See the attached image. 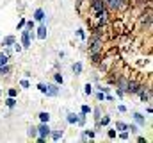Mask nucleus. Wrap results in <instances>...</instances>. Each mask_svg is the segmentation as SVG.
Wrapping results in <instances>:
<instances>
[{"label": "nucleus", "instance_id": "obj_1", "mask_svg": "<svg viewBox=\"0 0 153 143\" xmlns=\"http://www.w3.org/2000/svg\"><path fill=\"white\" fill-rule=\"evenodd\" d=\"M39 89L43 91V93H46V95H50V97H55L57 93H59V89H57V86L55 84H39Z\"/></svg>", "mask_w": 153, "mask_h": 143}, {"label": "nucleus", "instance_id": "obj_2", "mask_svg": "<svg viewBox=\"0 0 153 143\" xmlns=\"http://www.w3.org/2000/svg\"><path fill=\"white\" fill-rule=\"evenodd\" d=\"M105 9V0H93V11L95 13H100Z\"/></svg>", "mask_w": 153, "mask_h": 143}, {"label": "nucleus", "instance_id": "obj_3", "mask_svg": "<svg viewBox=\"0 0 153 143\" xmlns=\"http://www.w3.org/2000/svg\"><path fill=\"white\" fill-rule=\"evenodd\" d=\"M126 91H130V93H139L141 91V86L137 84V82H126Z\"/></svg>", "mask_w": 153, "mask_h": 143}, {"label": "nucleus", "instance_id": "obj_4", "mask_svg": "<svg viewBox=\"0 0 153 143\" xmlns=\"http://www.w3.org/2000/svg\"><path fill=\"white\" fill-rule=\"evenodd\" d=\"M37 132H39V138H46L48 134H50V129H48V125H41V127H39L37 129Z\"/></svg>", "mask_w": 153, "mask_h": 143}, {"label": "nucleus", "instance_id": "obj_5", "mask_svg": "<svg viewBox=\"0 0 153 143\" xmlns=\"http://www.w3.org/2000/svg\"><path fill=\"white\" fill-rule=\"evenodd\" d=\"M107 4H109L110 9H119L123 6V0H107Z\"/></svg>", "mask_w": 153, "mask_h": 143}, {"label": "nucleus", "instance_id": "obj_6", "mask_svg": "<svg viewBox=\"0 0 153 143\" xmlns=\"http://www.w3.org/2000/svg\"><path fill=\"white\" fill-rule=\"evenodd\" d=\"M23 47H30V34H29V30H23Z\"/></svg>", "mask_w": 153, "mask_h": 143}, {"label": "nucleus", "instance_id": "obj_7", "mask_svg": "<svg viewBox=\"0 0 153 143\" xmlns=\"http://www.w3.org/2000/svg\"><path fill=\"white\" fill-rule=\"evenodd\" d=\"M37 38H39V39H45V38H46V27H45V25H41V27H39Z\"/></svg>", "mask_w": 153, "mask_h": 143}, {"label": "nucleus", "instance_id": "obj_8", "mask_svg": "<svg viewBox=\"0 0 153 143\" xmlns=\"http://www.w3.org/2000/svg\"><path fill=\"white\" fill-rule=\"evenodd\" d=\"M34 18H36V20H43V18H45L43 9H37V11H36V14H34Z\"/></svg>", "mask_w": 153, "mask_h": 143}, {"label": "nucleus", "instance_id": "obj_9", "mask_svg": "<svg viewBox=\"0 0 153 143\" xmlns=\"http://www.w3.org/2000/svg\"><path fill=\"white\" fill-rule=\"evenodd\" d=\"M61 136H63V132H61V131H54L52 132V138L57 141V140H61Z\"/></svg>", "mask_w": 153, "mask_h": 143}, {"label": "nucleus", "instance_id": "obj_10", "mask_svg": "<svg viewBox=\"0 0 153 143\" xmlns=\"http://www.w3.org/2000/svg\"><path fill=\"white\" fill-rule=\"evenodd\" d=\"M116 129H119V131H126V129H128V125H125L123 122H118V125H116Z\"/></svg>", "mask_w": 153, "mask_h": 143}, {"label": "nucleus", "instance_id": "obj_11", "mask_svg": "<svg viewBox=\"0 0 153 143\" xmlns=\"http://www.w3.org/2000/svg\"><path fill=\"white\" fill-rule=\"evenodd\" d=\"M5 104H7L9 107H14V104H16V100H14V98L11 97V98H7V100H5Z\"/></svg>", "mask_w": 153, "mask_h": 143}, {"label": "nucleus", "instance_id": "obj_12", "mask_svg": "<svg viewBox=\"0 0 153 143\" xmlns=\"http://www.w3.org/2000/svg\"><path fill=\"white\" fill-rule=\"evenodd\" d=\"M7 59H9V57H7V54H2V56H0V66L5 65V63H7Z\"/></svg>", "mask_w": 153, "mask_h": 143}, {"label": "nucleus", "instance_id": "obj_13", "mask_svg": "<svg viewBox=\"0 0 153 143\" xmlns=\"http://www.w3.org/2000/svg\"><path fill=\"white\" fill-rule=\"evenodd\" d=\"M39 118H41V122H48L50 115H48V113H41V115H39Z\"/></svg>", "mask_w": 153, "mask_h": 143}, {"label": "nucleus", "instance_id": "obj_14", "mask_svg": "<svg viewBox=\"0 0 153 143\" xmlns=\"http://www.w3.org/2000/svg\"><path fill=\"white\" fill-rule=\"evenodd\" d=\"M11 43H14V38L9 36V38H5V39H4V45H11Z\"/></svg>", "mask_w": 153, "mask_h": 143}, {"label": "nucleus", "instance_id": "obj_15", "mask_svg": "<svg viewBox=\"0 0 153 143\" xmlns=\"http://www.w3.org/2000/svg\"><path fill=\"white\" fill-rule=\"evenodd\" d=\"M134 116H135V120H137V122H139V124H144V120H142V116H141V115H139V113H135V115H134Z\"/></svg>", "mask_w": 153, "mask_h": 143}, {"label": "nucleus", "instance_id": "obj_16", "mask_svg": "<svg viewBox=\"0 0 153 143\" xmlns=\"http://www.w3.org/2000/svg\"><path fill=\"white\" fill-rule=\"evenodd\" d=\"M68 122H78V118L75 115H68Z\"/></svg>", "mask_w": 153, "mask_h": 143}, {"label": "nucleus", "instance_id": "obj_17", "mask_svg": "<svg viewBox=\"0 0 153 143\" xmlns=\"http://www.w3.org/2000/svg\"><path fill=\"white\" fill-rule=\"evenodd\" d=\"M80 70H82V65H80V63L73 65V72H80Z\"/></svg>", "mask_w": 153, "mask_h": 143}, {"label": "nucleus", "instance_id": "obj_18", "mask_svg": "<svg viewBox=\"0 0 153 143\" xmlns=\"http://www.w3.org/2000/svg\"><path fill=\"white\" fill-rule=\"evenodd\" d=\"M0 72H2V74H7V72H9V68H7L5 65H2V68H0Z\"/></svg>", "mask_w": 153, "mask_h": 143}, {"label": "nucleus", "instance_id": "obj_19", "mask_svg": "<svg viewBox=\"0 0 153 143\" xmlns=\"http://www.w3.org/2000/svg\"><path fill=\"white\" fill-rule=\"evenodd\" d=\"M36 132H37V129H36V127H32V129H30V131H29V134H30V136H34V134H36Z\"/></svg>", "mask_w": 153, "mask_h": 143}, {"label": "nucleus", "instance_id": "obj_20", "mask_svg": "<svg viewBox=\"0 0 153 143\" xmlns=\"http://www.w3.org/2000/svg\"><path fill=\"white\" fill-rule=\"evenodd\" d=\"M86 113H89V107H87V106L82 107V115H86Z\"/></svg>", "mask_w": 153, "mask_h": 143}]
</instances>
